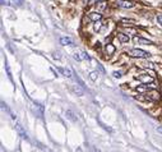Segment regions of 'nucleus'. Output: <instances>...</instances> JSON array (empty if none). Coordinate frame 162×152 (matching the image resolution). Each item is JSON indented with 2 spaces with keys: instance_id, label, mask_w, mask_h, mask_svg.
Returning a JSON list of instances; mask_svg holds the SVG:
<instances>
[{
  "instance_id": "nucleus-1",
  "label": "nucleus",
  "mask_w": 162,
  "mask_h": 152,
  "mask_svg": "<svg viewBox=\"0 0 162 152\" xmlns=\"http://www.w3.org/2000/svg\"><path fill=\"white\" fill-rule=\"evenodd\" d=\"M126 54L130 57H139V59H147V57L151 56V53L144 51L142 49H131V50H128Z\"/></svg>"
},
{
  "instance_id": "nucleus-2",
  "label": "nucleus",
  "mask_w": 162,
  "mask_h": 152,
  "mask_svg": "<svg viewBox=\"0 0 162 152\" xmlns=\"http://www.w3.org/2000/svg\"><path fill=\"white\" fill-rule=\"evenodd\" d=\"M146 98L152 101V102H157V101H160L161 96H160V92L158 91H156V90H149V91H147V93H146Z\"/></svg>"
},
{
  "instance_id": "nucleus-3",
  "label": "nucleus",
  "mask_w": 162,
  "mask_h": 152,
  "mask_svg": "<svg viewBox=\"0 0 162 152\" xmlns=\"http://www.w3.org/2000/svg\"><path fill=\"white\" fill-rule=\"evenodd\" d=\"M115 4L120 8H124V9H130L134 6V3L130 2V0H116Z\"/></svg>"
},
{
  "instance_id": "nucleus-4",
  "label": "nucleus",
  "mask_w": 162,
  "mask_h": 152,
  "mask_svg": "<svg viewBox=\"0 0 162 152\" xmlns=\"http://www.w3.org/2000/svg\"><path fill=\"white\" fill-rule=\"evenodd\" d=\"M138 81H140L143 84H148V83H153V78L151 77V76H148V74H139V76H137L135 77Z\"/></svg>"
},
{
  "instance_id": "nucleus-5",
  "label": "nucleus",
  "mask_w": 162,
  "mask_h": 152,
  "mask_svg": "<svg viewBox=\"0 0 162 152\" xmlns=\"http://www.w3.org/2000/svg\"><path fill=\"white\" fill-rule=\"evenodd\" d=\"M33 111L36 113V115L38 118H44V106L38 102H34L33 104Z\"/></svg>"
},
{
  "instance_id": "nucleus-6",
  "label": "nucleus",
  "mask_w": 162,
  "mask_h": 152,
  "mask_svg": "<svg viewBox=\"0 0 162 152\" xmlns=\"http://www.w3.org/2000/svg\"><path fill=\"white\" fill-rule=\"evenodd\" d=\"M134 42L135 43H142V45H153V42L149 41V40H147V39H143V37H140V36H134Z\"/></svg>"
},
{
  "instance_id": "nucleus-7",
  "label": "nucleus",
  "mask_w": 162,
  "mask_h": 152,
  "mask_svg": "<svg viewBox=\"0 0 162 152\" xmlns=\"http://www.w3.org/2000/svg\"><path fill=\"white\" fill-rule=\"evenodd\" d=\"M70 90H72L73 93H75L77 96H83V95H84V87H82V86H79V84L73 86Z\"/></svg>"
},
{
  "instance_id": "nucleus-8",
  "label": "nucleus",
  "mask_w": 162,
  "mask_h": 152,
  "mask_svg": "<svg viewBox=\"0 0 162 152\" xmlns=\"http://www.w3.org/2000/svg\"><path fill=\"white\" fill-rule=\"evenodd\" d=\"M16 129H17V132H18V134L22 137V138H24V139H28V135H27V132L23 129V127L19 124V123H17L16 124Z\"/></svg>"
},
{
  "instance_id": "nucleus-9",
  "label": "nucleus",
  "mask_w": 162,
  "mask_h": 152,
  "mask_svg": "<svg viewBox=\"0 0 162 152\" xmlns=\"http://www.w3.org/2000/svg\"><path fill=\"white\" fill-rule=\"evenodd\" d=\"M60 43L64 46H74V42L70 37H61L60 39Z\"/></svg>"
},
{
  "instance_id": "nucleus-10",
  "label": "nucleus",
  "mask_w": 162,
  "mask_h": 152,
  "mask_svg": "<svg viewBox=\"0 0 162 152\" xmlns=\"http://www.w3.org/2000/svg\"><path fill=\"white\" fill-rule=\"evenodd\" d=\"M89 19L91 20H93V22H98V20H101L102 19V14L101 13H89Z\"/></svg>"
},
{
  "instance_id": "nucleus-11",
  "label": "nucleus",
  "mask_w": 162,
  "mask_h": 152,
  "mask_svg": "<svg viewBox=\"0 0 162 152\" xmlns=\"http://www.w3.org/2000/svg\"><path fill=\"white\" fill-rule=\"evenodd\" d=\"M117 39H119V41H120L121 43H128L129 42V36L125 35V33H121V32L117 33Z\"/></svg>"
},
{
  "instance_id": "nucleus-12",
  "label": "nucleus",
  "mask_w": 162,
  "mask_h": 152,
  "mask_svg": "<svg viewBox=\"0 0 162 152\" xmlns=\"http://www.w3.org/2000/svg\"><path fill=\"white\" fill-rule=\"evenodd\" d=\"M120 23H123L124 26H135L137 24V22L134 19H126V18H123L120 20Z\"/></svg>"
},
{
  "instance_id": "nucleus-13",
  "label": "nucleus",
  "mask_w": 162,
  "mask_h": 152,
  "mask_svg": "<svg viewBox=\"0 0 162 152\" xmlns=\"http://www.w3.org/2000/svg\"><path fill=\"white\" fill-rule=\"evenodd\" d=\"M106 53L107 54H114L115 53V46L114 45H111V43H107V45H106Z\"/></svg>"
},
{
  "instance_id": "nucleus-14",
  "label": "nucleus",
  "mask_w": 162,
  "mask_h": 152,
  "mask_svg": "<svg viewBox=\"0 0 162 152\" xmlns=\"http://www.w3.org/2000/svg\"><path fill=\"white\" fill-rule=\"evenodd\" d=\"M67 117H68L70 120L77 121V117H74V113H73L72 110H67Z\"/></svg>"
},
{
  "instance_id": "nucleus-15",
  "label": "nucleus",
  "mask_w": 162,
  "mask_h": 152,
  "mask_svg": "<svg viewBox=\"0 0 162 152\" xmlns=\"http://www.w3.org/2000/svg\"><path fill=\"white\" fill-rule=\"evenodd\" d=\"M137 91H138V92H144V91H149V87L147 86V84L139 86V87H137Z\"/></svg>"
},
{
  "instance_id": "nucleus-16",
  "label": "nucleus",
  "mask_w": 162,
  "mask_h": 152,
  "mask_svg": "<svg viewBox=\"0 0 162 152\" xmlns=\"http://www.w3.org/2000/svg\"><path fill=\"white\" fill-rule=\"evenodd\" d=\"M101 26H102V23H101V22L100 20H98V22H95V31H101Z\"/></svg>"
},
{
  "instance_id": "nucleus-17",
  "label": "nucleus",
  "mask_w": 162,
  "mask_h": 152,
  "mask_svg": "<svg viewBox=\"0 0 162 152\" xmlns=\"http://www.w3.org/2000/svg\"><path fill=\"white\" fill-rule=\"evenodd\" d=\"M97 76H98L97 72H92V73L89 74V79H91V81H96V79H97Z\"/></svg>"
},
{
  "instance_id": "nucleus-18",
  "label": "nucleus",
  "mask_w": 162,
  "mask_h": 152,
  "mask_svg": "<svg viewBox=\"0 0 162 152\" xmlns=\"http://www.w3.org/2000/svg\"><path fill=\"white\" fill-rule=\"evenodd\" d=\"M72 74H73V73H72V70H70V69H68V68L64 69V76H65V77L70 78V77H72Z\"/></svg>"
},
{
  "instance_id": "nucleus-19",
  "label": "nucleus",
  "mask_w": 162,
  "mask_h": 152,
  "mask_svg": "<svg viewBox=\"0 0 162 152\" xmlns=\"http://www.w3.org/2000/svg\"><path fill=\"white\" fill-rule=\"evenodd\" d=\"M81 54H82V53H81ZM81 54H77V53H75V54L73 55V57H74V59H75V60H78V61H81V60L83 59V56H82Z\"/></svg>"
},
{
  "instance_id": "nucleus-20",
  "label": "nucleus",
  "mask_w": 162,
  "mask_h": 152,
  "mask_svg": "<svg viewBox=\"0 0 162 152\" xmlns=\"http://www.w3.org/2000/svg\"><path fill=\"white\" fill-rule=\"evenodd\" d=\"M74 78H75V81H77V82H78V83H79V86H82V87H86V86H84V82L82 81V79H81V78H79L78 76H75Z\"/></svg>"
},
{
  "instance_id": "nucleus-21",
  "label": "nucleus",
  "mask_w": 162,
  "mask_h": 152,
  "mask_svg": "<svg viewBox=\"0 0 162 152\" xmlns=\"http://www.w3.org/2000/svg\"><path fill=\"white\" fill-rule=\"evenodd\" d=\"M82 56H83V59H87V60H89V59H91V57L87 55V53H86V51H82Z\"/></svg>"
},
{
  "instance_id": "nucleus-22",
  "label": "nucleus",
  "mask_w": 162,
  "mask_h": 152,
  "mask_svg": "<svg viewBox=\"0 0 162 152\" xmlns=\"http://www.w3.org/2000/svg\"><path fill=\"white\" fill-rule=\"evenodd\" d=\"M112 76H114L115 78H120L121 77V73H120V72H114V73H112Z\"/></svg>"
},
{
  "instance_id": "nucleus-23",
  "label": "nucleus",
  "mask_w": 162,
  "mask_h": 152,
  "mask_svg": "<svg viewBox=\"0 0 162 152\" xmlns=\"http://www.w3.org/2000/svg\"><path fill=\"white\" fill-rule=\"evenodd\" d=\"M97 67H98V68H100V70H101V73L103 74V73H105V69L102 68V65H101V64H98V63H97Z\"/></svg>"
},
{
  "instance_id": "nucleus-24",
  "label": "nucleus",
  "mask_w": 162,
  "mask_h": 152,
  "mask_svg": "<svg viewBox=\"0 0 162 152\" xmlns=\"http://www.w3.org/2000/svg\"><path fill=\"white\" fill-rule=\"evenodd\" d=\"M157 22L162 26V16H157Z\"/></svg>"
},
{
  "instance_id": "nucleus-25",
  "label": "nucleus",
  "mask_w": 162,
  "mask_h": 152,
  "mask_svg": "<svg viewBox=\"0 0 162 152\" xmlns=\"http://www.w3.org/2000/svg\"><path fill=\"white\" fill-rule=\"evenodd\" d=\"M97 2H100V0H88L89 4H95V3H97Z\"/></svg>"
},
{
  "instance_id": "nucleus-26",
  "label": "nucleus",
  "mask_w": 162,
  "mask_h": 152,
  "mask_svg": "<svg viewBox=\"0 0 162 152\" xmlns=\"http://www.w3.org/2000/svg\"><path fill=\"white\" fill-rule=\"evenodd\" d=\"M95 47H96V49H100V47H101V45H100V42H97V43H96V45H95Z\"/></svg>"
},
{
  "instance_id": "nucleus-27",
  "label": "nucleus",
  "mask_w": 162,
  "mask_h": 152,
  "mask_svg": "<svg viewBox=\"0 0 162 152\" xmlns=\"http://www.w3.org/2000/svg\"><path fill=\"white\" fill-rule=\"evenodd\" d=\"M156 129H157V132H160V133H162V127H157Z\"/></svg>"
},
{
  "instance_id": "nucleus-28",
  "label": "nucleus",
  "mask_w": 162,
  "mask_h": 152,
  "mask_svg": "<svg viewBox=\"0 0 162 152\" xmlns=\"http://www.w3.org/2000/svg\"><path fill=\"white\" fill-rule=\"evenodd\" d=\"M160 49H161V50H162V45H161V46H160Z\"/></svg>"
}]
</instances>
